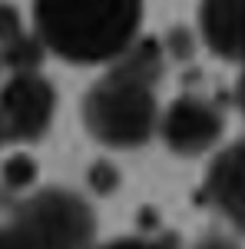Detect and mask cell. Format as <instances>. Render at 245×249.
<instances>
[{"label":"cell","mask_w":245,"mask_h":249,"mask_svg":"<svg viewBox=\"0 0 245 249\" xmlns=\"http://www.w3.org/2000/svg\"><path fill=\"white\" fill-rule=\"evenodd\" d=\"M10 140V130H7V120H3V113H0V146Z\"/></svg>","instance_id":"ac0fdd59"},{"label":"cell","mask_w":245,"mask_h":249,"mask_svg":"<svg viewBox=\"0 0 245 249\" xmlns=\"http://www.w3.org/2000/svg\"><path fill=\"white\" fill-rule=\"evenodd\" d=\"M53 107H57L53 87L33 70L17 73L0 90V113L7 120L10 140H40L53 120Z\"/></svg>","instance_id":"277c9868"},{"label":"cell","mask_w":245,"mask_h":249,"mask_svg":"<svg viewBox=\"0 0 245 249\" xmlns=\"http://www.w3.org/2000/svg\"><path fill=\"white\" fill-rule=\"evenodd\" d=\"M83 123L106 146L130 150V146L146 143L156 130L152 87L110 73L83 96Z\"/></svg>","instance_id":"7a4b0ae2"},{"label":"cell","mask_w":245,"mask_h":249,"mask_svg":"<svg viewBox=\"0 0 245 249\" xmlns=\"http://www.w3.org/2000/svg\"><path fill=\"white\" fill-rule=\"evenodd\" d=\"M86 179H90V186H93L99 196H106V193H113L116 186H119V170H116L113 163H93L90 166V173H86Z\"/></svg>","instance_id":"8fae6325"},{"label":"cell","mask_w":245,"mask_h":249,"mask_svg":"<svg viewBox=\"0 0 245 249\" xmlns=\"http://www.w3.org/2000/svg\"><path fill=\"white\" fill-rule=\"evenodd\" d=\"M0 179H3L7 190H27V186H33V179H37V163H33L30 156H10V160L0 166Z\"/></svg>","instance_id":"30bf717a"},{"label":"cell","mask_w":245,"mask_h":249,"mask_svg":"<svg viewBox=\"0 0 245 249\" xmlns=\"http://www.w3.org/2000/svg\"><path fill=\"white\" fill-rule=\"evenodd\" d=\"M106 249H169L163 246V243H146V239H123V243H113V246Z\"/></svg>","instance_id":"9a60e30c"},{"label":"cell","mask_w":245,"mask_h":249,"mask_svg":"<svg viewBox=\"0 0 245 249\" xmlns=\"http://www.w3.org/2000/svg\"><path fill=\"white\" fill-rule=\"evenodd\" d=\"M235 103H239V110L245 113V73L239 77V87H235Z\"/></svg>","instance_id":"e0dca14e"},{"label":"cell","mask_w":245,"mask_h":249,"mask_svg":"<svg viewBox=\"0 0 245 249\" xmlns=\"http://www.w3.org/2000/svg\"><path fill=\"white\" fill-rule=\"evenodd\" d=\"M3 67H7V63H3V53H0V70H3Z\"/></svg>","instance_id":"d6986e66"},{"label":"cell","mask_w":245,"mask_h":249,"mask_svg":"<svg viewBox=\"0 0 245 249\" xmlns=\"http://www.w3.org/2000/svg\"><path fill=\"white\" fill-rule=\"evenodd\" d=\"M113 77H123V80H132V83H146L152 87L159 73H163V50L156 40H132L130 47L116 57Z\"/></svg>","instance_id":"ba28073f"},{"label":"cell","mask_w":245,"mask_h":249,"mask_svg":"<svg viewBox=\"0 0 245 249\" xmlns=\"http://www.w3.org/2000/svg\"><path fill=\"white\" fill-rule=\"evenodd\" d=\"M23 34V20H20L17 7H10V3H0V47L3 43H10L14 37Z\"/></svg>","instance_id":"7c38bea8"},{"label":"cell","mask_w":245,"mask_h":249,"mask_svg":"<svg viewBox=\"0 0 245 249\" xmlns=\"http://www.w3.org/2000/svg\"><path fill=\"white\" fill-rule=\"evenodd\" d=\"M222 130H226L222 113L212 103L199 100V96L176 100L166 110V116H163V140H166L169 150H176V153H182V156L206 153L209 146L219 143Z\"/></svg>","instance_id":"5b68a950"},{"label":"cell","mask_w":245,"mask_h":249,"mask_svg":"<svg viewBox=\"0 0 245 249\" xmlns=\"http://www.w3.org/2000/svg\"><path fill=\"white\" fill-rule=\"evenodd\" d=\"M14 223L37 249H90L96 232L90 206L66 190H43L30 196L17 210Z\"/></svg>","instance_id":"3957f363"},{"label":"cell","mask_w":245,"mask_h":249,"mask_svg":"<svg viewBox=\"0 0 245 249\" xmlns=\"http://www.w3.org/2000/svg\"><path fill=\"white\" fill-rule=\"evenodd\" d=\"M196 249H239V246L229 243V239H222V236H209V239H202Z\"/></svg>","instance_id":"2e32d148"},{"label":"cell","mask_w":245,"mask_h":249,"mask_svg":"<svg viewBox=\"0 0 245 249\" xmlns=\"http://www.w3.org/2000/svg\"><path fill=\"white\" fill-rule=\"evenodd\" d=\"M206 193L232 226L245 230V140L232 143L215 156L206 179Z\"/></svg>","instance_id":"8992f818"},{"label":"cell","mask_w":245,"mask_h":249,"mask_svg":"<svg viewBox=\"0 0 245 249\" xmlns=\"http://www.w3.org/2000/svg\"><path fill=\"white\" fill-rule=\"evenodd\" d=\"M139 0H37L40 40L70 63L116 60L139 30Z\"/></svg>","instance_id":"6da1fadb"},{"label":"cell","mask_w":245,"mask_h":249,"mask_svg":"<svg viewBox=\"0 0 245 249\" xmlns=\"http://www.w3.org/2000/svg\"><path fill=\"white\" fill-rule=\"evenodd\" d=\"M0 249H37V246L30 243V236L17 223H10V226H0Z\"/></svg>","instance_id":"5bb4252c"},{"label":"cell","mask_w":245,"mask_h":249,"mask_svg":"<svg viewBox=\"0 0 245 249\" xmlns=\"http://www.w3.org/2000/svg\"><path fill=\"white\" fill-rule=\"evenodd\" d=\"M43 40H40V34H20V37H14L10 43H3L0 47V53H3V63L10 67V70H17V73H30V70H37L40 60H43Z\"/></svg>","instance_id":"9c48e42d"},{"label":"cell","mask_w":245,"mask_h":249,"mask_svg":"<svg viewBox=\"0 0 245 249\" xmlns=\"http://www.w3.org/2000/svg\"><path fill=\"white\" fill-rule=\"evenodd\" d=\"M202 37L229 60H245V0H202Z\"/></svg>","instance_id":"52a82bcc"},{"label":"cell","mask_w":245,"mask_h":249,"mask_svg":"<svg viewBox=\"0 0 245 249\" xmlns=\"http://www.w3.org/2000/svg\"><path fill=\"white\" fill-rule=\"evenodd\" d=\"M166 47H169V57L172 60H189V57H192V50H196V40H192V34H189L186 27H176V30H169Z\"/></svg>","instance_id":"4fadbf2b"}]
</instances>
